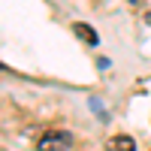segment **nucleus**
Masks as SVG:
<instances>
[{
	"instance_id": "nucleus-4",
	"label": "nucleus",
	"mask_w": 151,
	"mask_h": 151,
	"mask_svg": "<svg viewBox=\"0 0 151 151\" xmlns=\"http://www.w3.org/2000/svg\"><path fill=\"white\" fill-rule=\"evenodd\" d=\"M145 21H148V24H151V12H148V15H145Z\"/></svg>"
},
{
	"instance_id": "nucleus-3",
	"label": "nucleus",
	"mask_w": 151,
	"mask_h": 151,
	"mask_svg": "<svg viewBox=\"0 0 151 151\" xmlns=\"http://www.w3.org/2000/svg\"><path fill=\"white\" fill-rule=\"evenodd\" d=\"M106 151H136V142L133 136H115V139H109Z\"/></svg>"
},
{
	"instance_id": "nucleus-1",
	"label": "nucleus",
	"mask_w": 151,
	"mask_h": 151,
	"mask_svg": "<svg viewBox=\"0 0 151 151\" xmlns=\"http://www.w3.org/2000/svg\"><path fill=\"white\" fill-rule=\"evenodd\" d=\"M70 145H73V136L60 133V130H48V133L40 136V142H36L40 151H67Z\"/></svg>"
},
{
	"instance_id": "nucleus-2",
	"label": "nucleus",
	"mask_w": 151,
	"mask_h": 151,
	"mask_svg": "<svg viewBox=\"0 0 151 151\" xmlns=\"http://www.w3.org/2000/svg\"><path fill=\"white\" fill-rule=\"evenodd\" d=\"M73 30H76V36H79V40H85L88 45H97V42H100V36L94 33V27H91V24H85V21H76Z\"/></svg>"
}]
</instances>
